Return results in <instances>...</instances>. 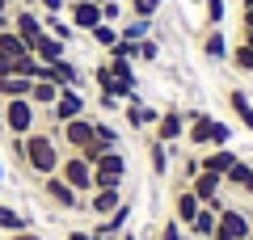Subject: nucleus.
<instances>
[{
  "label": "nucleus",
  "mask_w": 253,
  "mask_h": 240,
  "mask_svg": "<svg viewBox=\"0 0 253 240\" xmlns=\"http://www.w3.org/2000/svg\"><path fill=\"white\" fill-rule=\"evenodd\" d=\"M38 186H42V198H46V202H55L59 211H81V202H84V198L76 194V190L68 186V181H63L59 173H51V177H42Z\"/></svg>",
  "instance_id": "nucleus-8"
},
{
  "label": "nucleus",
  "mask_w": 253,
  "mask_h": 240,
  "mask_svg": "<svg viewBox=\"0 0 253 240\" xmlns=\"http://www.w3.org/2000/svg\"><path fill=\"white\" fill-rule=\"evenodd\" d=\"M97 106L106 110V114H118V110H123V101H118L114 93H97Z\"/></svg>",
  "instance_id": "nucleus-43"
},
{
  "label": "nucleus",
  "mask_w": 253,
  "mask_h": 240,
  "mask_svg": "<svg viewBox=\"0 0 253 240\" xmlns=\"http://www.w3.org/2000/svg\"><path fill=\"white\" fill-rule=\"evenodd\" d=\"M101 21L118 26V21H123V0H110V4H101Z\"/></svg>",
  "instance_id": "nucleus-42"
},
{
  "label": "nucleus",
  "mask_w": 253,
  "mask_h": 240,
  "mask_svg": "<svg viewBox=\"0 0 253 240\" xmlns=\"http://www.w3.org/2000/svg\"><path fill=\"white\" fill-rule=\"evenodd\" d=\"M0 55H9V59H17V55H30V42L17 34V30H4V34H0Z\"/></svg>",
  "instance_id": "nucleus-28"
},
{
  "label": "nucleus",
  "mask_w": 253,
  "mask_h": 240,
  "mask_svg": "<svg viewBox=\"0 0 253 240\" xmlns=\"http://www.w3.org/2000/svg\"><path fill=\"white\" fill-rule=\"evenodd\" d=\"M38 4H42L46 13H63V9H68V4H63V0H38Z\"/></svg>",
  "instance_id": "nucleus-45"
},
{
  "label": "nucleus",
  "mask_w": 253,
  "mask_h": 240,
  "mask_svg": "<svg viewBox=\"0 0 253 240\" xmlns=\"http://www.w3.org/2000/svg\"><path fill=\"white\" fill-rule=\"evenodd\" d=\"M38 118H42V110H38L30 97L0 101V122H4V131H9V135H30V131H38Z\"/></svg>",
  "instance_id": "nucleus-3"
},
{
  "label": "nucleus",
  "mask_w": 253,
  "mask_h": 240,
  "mask_svg": "<svg viewBox=\"0 0 253 240\" xmlns=\"http://www.w3.org/2000/svg\"><path fill=\"white\" fill-rule=\"evenodd\" d=\"M215 215H219V206H203L186 232H190V236H199V240H211V232H215Z\"/></svg>",
  "instance_id": "nucleus-23"
},
{
  "label": "nucleus",
  "mask_w": 253,
  "mask_h": 240,
  "mask_svg": "<svg viewBox=\"0 0 253 240\" xmlns=\"http://www.w3.org/2000/svg\"><path fill=\"white\" fill-rule=\"evenodd\" d=\"M156 240H186V228H181V223L169 215V219H165L161 228H156Z\"/></svg>",
  "instance_id": "nucleus-37"
},
{
  "label": "nucleus",
  "mask_w": 253,
  "mask_h": 240,
  "mask_svg": "<svg viewBox=\"0 0 253 240\" xmlns=\"http://www.w3.org/2000/svg\"><path fill=\"white\" fill-rule=\"evenodd\" d=\"M55 135H59L63 152H81L84 143H93V139H97V131H93V118H89V114L72 118V122H63V126H59Z\"/></svg>",
  "instance_id": "nucleus-9"
},
{
  "label": "nucleus",
  "mask_w": 253,
  "mask_h": 240,
  "mask_svg": "<svg viewBox=\"0 0 253 240\" xmlns=\"http://www.w3.org/2000/svg\"><path fill=\"white\" fill-rule=\"evenodd\" d=\"M190 190H194V198H199L203 206H219L224 202V177L219 173H199L194 181H186Z\"/></svg>",
  "instance_id": "nucleus-13"
},
{
  "label": "nucleus",
  "mask_w": 253,
  "mask_h": 240,
  "mask_svg": "<svg viewBox=\"0 0 253 240\" xmlns=\"http://www.w3.org/2000/svg\"><path fill=\"white\" fill-rule=\"evenodd\" d=\"M17 9V0H0V13H13Z\"/></svg>",
  "instance_id": "nucleus-49"
},
{
  "label": "nucleus",
  "mask_w": 253,
  "mask_h": 240,
  "mask_svg": "<svg viewBox=\"0 0 253 240\" xmlns=\"http://www.w3.org/2000/svg\"><path fill=\"white\" fill-rule=\"evenodd\" d=\"M199 211H203V202L194 198V190H190V186H181V181H177V190H173V219H177L181 228H190Z\"/></svg>",
  "instance_id": "nucleus-14"
},
{
  "label": "nucleus",
  "mask_w": 253,
  "mask_h": 240,
  "mask_svg": "<svg viewBox=\"0 0 253 240\" xmlns=\"http://www.w3.org/2000/svg\"><path fill=\"white\" fill-rule=\"evenodd\" d=\"M55 97H59V84H51V80H34V84H30V101H34L38 110H51Z\"/></svg>",
  "instance_id": "nucleus-25"
},
{
  "label": "nucleus",
  "mask_w": 253,
  "mask_h": 240,
  "mask_svg": "<svg viewBox=\"0 0 253 240\" xmlns=\"http://www.w3.org/2000/svg\"><path fill=\"white\" fill-rule=\"evenodd\" d=\"M148 34H152V21H144V17L118 21V38H126V42H144Z\"/></svg>",
  "instance_id": "nucleus-26"
},
{
  "label": "nucleus",
  "mask_w": 253,
  "mask_h": 240,
  "mask_svg": "<svg viewBox=\"0 0 253 240\" xmlns=\"http://www.w3.org/2000/svg\"><path fill=\"white\" fill-rule=\"evenodd\" d=\"M4 30H13V13H0V34Z\"/></svg>",
  "instance_id": "nucleus-47"
},
{
  "label": "nucleus",
  "mask_w": 253,
  "mask_h": 240,
  "mask_svg": "<svg viewBox=\"0 0 253 240\" xmlns=\"http://www.w3.org/2000/svg\"><path fill=\"white\" fill-rule=\"evenodd\" d=\"M123 181H126V152L110 148L93 164V190H123Z\"/></svg>",
  "instance_id": "nucleus-5"
},
{
  "label": "nucleus",
  "mask_w": 253,
  "mask_h": 240,
  "mask_svg": "<svg viewBox=\"0 0 253 240\" xmlns=\"http://www.w3.org/2000/svg\"><path fill=\"white\" fill-rule=\"evenodd\" d=\"M207 4V30H219L224 26V0H203Z\"/></svg>",
  "instance_id": "nucleus-38"
},
{
  "label": "nucleus",
  "mask_w": 253,
  "mask_h": 240,
  "mask_svg": "<svg viewBox=\"0 0 253 240\" xmlns=\"http://www.w3.org/2000/svg\"><path fill=\"white\" fill-rule=\"evenodd\" d=\"M21 169L30 173V177H51L55 169H59V160H63V143L55 139L46 126H38V131H30V135H21Z\"/></svg>",
  "instance_id": "nucleus-1"
},
{
  "label": "nucleus",
  "mask_w": 253,
  "mask_h": 240,
  "mask_svg": "<svg viewBox=\"0 0 253 240\" xmlns=\"http://www.w3.org/2000/svg\"><path fill=\"white\" fill-rule=\"evenodd\" d=\"M224 97H228V110L236 114V122H241L245 131H253V101H249V93L245 89H228Z\"/></svg>",
  "instance_id": "nucleus-20"
},
{
  "label": "nucleus",
  "mask_w": 253,
  "mask_h": 240,
  "mask_svg": "<svg viewBox=\"0 0 253 240\" xmlns=\"http://www.w3.org/2000/svg\"><path fill=\"white\" fill-rule=\"evenodd\" d=\"M241 194H249V198H253V177H249V181L241 186Z\"/></svg>",
  "instance_id": "nucleus-51"
},
{
  "label": "nucleus",
  "mask_w": 253,
  "mask_h": 240,
  "mask_svg": "<svg viewBox=\"0 0 253 240\" xmlns=\"http://www.w3.org/2000/svg\"><path fill=\"white\" fill-rule=\"evenodd\" d=\"M30 76H0V101H13V97H30Z\"/></svg>",
  "instance_id": "nucleus-24"
},
{
  "label": "nucleus",
  "mask_w": 253,
  "mask_h": 240,
  "mask_svg": "<svg viewBox=\"0 0 253 240\" xmlns=\"http://www.w3.org/2000/svg\"><path fill=\"white\" fill-rule=\"evenodd\" d=\"M123 202H126L123 190H89V194H84V202H81V211H89L93 219H110Z\"/></svg>",
  "instance_id": "nucleus-11"
},
{
  "label": "nucleus",
  "mask_w": 253,
  "mask_h": 240,
  "mask_svg": "<svg viewBox=\"0 0 253 240\" xmlns=\"http://www.w3.org/2000/svg\"><path fill=\"white\" fill-rule=\"evenodd\" d=\"M13 30H17L21 38H26V42H34L38 34H42V13H34V9H13Z\"/></svg>",
  "instance_id": "nucleus-19"
},
{
  "label": "nucleus",
  "mask_w": 253,
  "mask_h": 240,
  "mask_svg": "<svg viewBox=\"0 0 253 240\" xmlns=\"http://www.w3.org/2000/svg\"><path fill=\"white\" fill-rule=\"evenodd\" d=\"M30 55H34L38 63H55V59H63V55H68V42H59L55 34H46V30H42V34L30 42Z\"/></svg>",
  "instance_id": "nucleus-16"
},
{
  "label": "nucleus",
  "mask_w": 253,
  "mask_h": 240,
  "mask_svg": "<svg viewBox=\"0 0 253 240\" xmlns=\"http://www.w3.org/2000/svg\"><path fill=\"white\" fill-rule=\"evenodd\" d=\"M89 38H93L97 46H106V51H110V46L118 42V26H110V21H101V26H93V30H89Z\"/></svg>",
  "instance_id": "nucleus-34"
},
{
  "label": "nucleus",
  "mask_w": 253,
  "mask_h": 240,
  "mask_svg": "<svg viewBox=\"0 0 253 240\" xmlns=\"http://www.w3.org/2000/svg\"><path fill=\"white\" fill-rule=\"evenodd\" d=\"M241 42H245V46H253V30H241Z\"/></svg>",
  "instance_id": "nucleus-50"
},
{
  "label": "nucleus",
  "mask_w": 253,
  "mask_h": 240,
  "mask_svg": "<svg viewBox=\"0 0 253 240\" xmlns=\"http://www.w3.org/2000/svg\"><path fill=\"white\" fill-rule=\"evenodd\" d=\"M241 9H253V0H241Z\"/></svg>",
  "instance_id": "nucleus-53"
},
{
  "label": "nucleus",
  "mask_w": 253,
  "mask_h": 240,
  "mask_svg": "<svg viewBox=\"0 0 253 240\" xmlns=\"http://www.w3.org/2000/svg\"><path fill=\"white\" fill-rule=\"evenodd\" d=\"M152 139H161V143H181L186 139V110H177V106H169V110H161L156 114V122H152Z\"/></svg>",
  "instance_id": "nucleus-7"
},
{
  "label": "nucleus",
  "mask_w": 253,
  "mask_h": 240,
  "mask_svg": "<svg viewBox=\"0 0 253 240\" xmlns=\"http://www.w3.org/2000/svg\"><path fill=\"white\" fill-rule=\"evenodd\" d=\"M203 173V164H199V156H194V152H190L186 160H181V186H186V181H194Z\"/></svg>",
  "instance_id": "nucleus-39"
},
{
  "label": "nucleus",
  "mask_w": 253,
  "mask_h": 240,
  "mask_svg": "<svg viewBox=\"0 0 253 240\" xmlns=\"http://www.w3.org/2000/svg\"><path fill=\"white\" fill-rule=\"evenodd\" d=\"M38 80H51V84H59V89H81V68H76L68 55L63 59H55V63H42V72H38Z\"/></svg>",
  "instance_id": "nucleus-12"
},
{
  "label": "nucleus",
  "mask_w": 253,
  "mask_h": 240,
  "mask_svg": "<svg viewBox=\"0 0 253 240\" xmlns=\"http://www.w3.org/2000/svg\"><path fill=\"white\" fill-rule=\"evenodd\" d=\"M211 122H215V118H211L207 110H186V143L194 152L211 148Z\"/></svg>",
  "instance_id": "nucleus-10"
},
{
  "label": "nucleus",
  "mask_w": 253,
  "mask_h": 240,
  "mask_svg": "<svg viewBox=\"0 0 253 240\" xmlns=\"http://www.w3.org/2000/svg\"><path fill=\"white\" fill-rule=\"evenodd\" d=\"M93 84H97V93H114V97H118V80H114V72H110L106 59L93 68Z\"/></svg>",
  "instance_id": "nucleus-32"
},
{
  "label": "nucleus",
  "mask_w": 253,
  "mask_h": 240,
  "mask_svg": "<svg viewBox=\"0 0 253 240\" xmlns=\"http://www.w3.org/2000/svg\"><path fill=\"white\" fill-rule=\"evenodd\" d=\"M55 173H59V177L68 181L81 198L93 190V164L81 156V152H63V160H59V169H55Z\"/></svg>",
  "instance_id": "nucleus-6"
},
{
  "label": "nucleus",
  "mask_w": 253,
  "mask_h": 240,
  "mask_svg": "<svg viewBox=\"0 0 253 240\" xmlns=\"http://www.w3.org/2000/svg\"><path fill=\"white\" fill-rule=\"evenodd\" d=\"M106 152H110V148H106V143H101V139H93V143H84V148H81V156H84V160H89V164H97V160H101V156H106Z\"/></svg>",
  "instance_id": "nucleus-41"
},
{
  "label": "nucleus",
  "mask_w": 253,
  "mask_h": 240,
  "mask_svg": "<svg viewBox=\"0 0 253 240\" xmlns=\"http://www.w3.org/2000/svg\"><path fill=\"white\" fill-rule=\"evenodd\" d=\"M21 228H30V215L17 211V206H9V202H0V232L13 236V232H21Z\"/></svg>",
  "instance_id": "nucleus-22"
},
{
  "label": "nucleus",
  "mask_w": 253,
  "mask_h": 240,
  "mask_svg": "<svg viewBox=\"0 0 253 240\" xmlns=\"http://www.w3.org/2000/svg\"><path fill=\"white\" fill-rule=\"evenodd\" d=\"M42 30H46V34H55L59 42H72V34H76L72 21H63L59 13H46V17H42Z\"/></svg>",
  "instance_id": "nucleus-30"
},
{
  "label": "nucleus",
  "mask_w": 253,
  "mask_h": 240,
  "mask_svg": "<svg viewBox=\"0 0 253 240\" xmlns=\"http://www.w3.org/2000/svg\"><path fill=\"white\" fill-rule=\"evenodd\" d=\"M228 63H232L236 72H249V76H253V46L232 42V51H228Z\"/></svg>",
  "instance_id": "nucleus-31"
},
{
  "label": "nucleus",
  "mask_w": 253,
  "mask_h": 240,
  "mask_svg": "<svg viewBox=\"0 0 253 240\" xmlns=\"http://www.w3.org/2000/svg\"><path fill=\"white\" fill-rule=\"evenodd\" d=\"M241 30H253V9H245V13H241Z\"/></svg>",
  "instance_id": "nucleus-46"
},
{
  "label": "nucleus",
  "mask_w": 253,
  "mask_h": 240,
  "mask_svg": "<svg viewBox=\"0 0 253 240\" xmlns=\"http://www.w3.org/2000/svg\"><path fill=\"white\" fill-rule=\"evenodd\" d=\"M139 59H148V63H156V59H161V42H156L152 34H148L144 42H139Z\"/></svg>",
  "instance_id": "nucleus-40"
},
{
  "label": "nucleus",
  "mask_w": 253,
  "mask_h": 240,
  "mask_svg": "<svg viewBox=\"0 0 253 240\" xmlns=\"http://www.w3.org/2000/svg\"><path fill=\"white\" fill-rule=\"evenodd\" d=\"M161 4H165V0H126L131 17H144V21H152L156 13H161Z\"/></svg>",
  "instance_id": "nucleus-33"
},
{
  "label": "nucleus",
  "mask_w": 253,
  "mask_h": 240,
  "mask_svg": "<svg viewBox=\"0 0 253 240\" xmlns=\"http://www.w3.org/2000/svg\"><path fill=\"white\" fill-rule=\"evenodd\" d=\"M236 160H241V156H236L232 148H207V152L199 156V164H203V173H219V177H224Z\"/></svg>",
  "instance_id": "nucleus-18"
},
{
  "label": "nucleus",
  "mask_w": 253,
  "mask_h": 240,
  "mask_svg": "<svg viewBox=\"0 0 253 240\" xmlns=\"http://www.w3.org/2000/svg\"><path fill=\"white\" fill-rule=\"evenodd\" d=\"M4 240H46V236L34 232V228H21V232H13V236H4Z\"/></svg>",
  "instance_id": "nucleus-44"
},
{
  "label": "nucleus",
  "mask_w": 253,
  "mask_h": 240,
  "mask_svg": "<svg viewBox=\"0 0 253 240\" xmlns=\"http://www.w3.org/2000/svg\"><path fill=\"white\" fill-rule=\"evenodd\" d=\"M42 114H46V122H51L46 131L55 135V131H59L63 122H72V118L89 114V101H84V93H81V89H59L55 106H51V110H42ZM55 139H59V135H55Z\"/></svg>",
  "instance_id": "nucleus-4"
},
{
  "label": "nucleus",
  "mask_w": 253,
  "mask_h": 240,
  "mask_svg": "<svg viewBox=\"0 0 253 240\" xmlns=\"http://www.w3.org/2000/svg\"><path fill=\"white\" fill-rule=\"evenodd\" d=\"M211 240H253V215H249V206L219 202V215H215V232H211Z\"/></svg>",
  "instance_id": "nucleus-2"
},
{
  "label": "nucleus",
  "mask_w": 253,
  "mask_h": 240,
  "mask_svg": "<svg viewBox=\"0 0 253 240\" xmlns=\"http://www.w3.org/2000/svg\"><path fill=\"white\" fill-rule=\"evenodd\" d=\"M148 164H152V173H156V177H165V173H169V143L148 139Z\"/></svg>",
  "instance_id": "nucleus-27"
},
{
  "label": "nucleus",
  "mask_w": 253,
  "mask_h": 240,
  "mask_svg": "<svg viewBox=\"0 0 253 240\" xmlns=\"http://www.w3.org/2000/svg\"><path fill=\"white\" fill-rule=\"evenodd\" d=\"M68 240H93V236H89V232H81V228H76V232H68Z\"/></svg>",
  "instance_id": "nucleus-48"
},
{
  "label": "nucleus",
  "mask_w": 253,
  "mask_h": 240,
  "mask_svg": "<svg viewBox=\"0 0 253 240\" xmlns=\"http://www.w3.org/2000/svg\"><path fill=\"white\" fill-rule=\"evenodd\" d=\"M68 21H72V30L89 34L93 26H101V4H93V0H72V4H68Z\"/></svg>",
  "instance_id": "nucleus-15"
},
{
  "label": "nucleus",
  "mask_w": 253,
  "mask_h": 240,
  "mask_svg": "<svg viewBox=\"0 0 253 240\" xmlns=\"http://www.w3.org/2000/svg\"><path fill=\"white\" fill-rule=\"evenodd\" d=\"M17 4H21V9H34V4H38V0H17Z\"/></svg>",
  "instance_id": "nucleus-52"
},
{
  "label": "nucleus",
  "mask_w": 253,
  "mask_h": 240,
  "mask_svg": "<svg viewBox=\"0 0 253 240\" xmlns=\"http://www.w3.org/2000/svg\"><path fill=\"white\" fill-rule=\"evenodd\" d=\"M228 51H232V42L224 38V26L203 34V55H207V59H215V63H219V59H228Z\"/></svg>",
  "instance_id": "nucleus-21"
},
{
  "label": "nucleus",
  "mask_w": 253,
  "mask_h": 240,
  "mask_svg": "<svg viewBox=\"0 0 253 240\" xmlns=\"http://www.w3.org/2000/svg\"><path fill=\"white\" fill-rule=\"evenodd\" d=\"M118 114H123V122L131 126V131H148V126L156 122V114H161V110L144 106V101H123V110H118Z\"/></svg>",
  "instance_id": "nucleus-17"
},
{
  "label": "nucleus",
  "mask_w": 253,
  "mask_h": 240,
  "mask_svg": "<svg viewBox=\"0 0 253 240\" xmlns=\"http://www.w3.org/2000/svg\"><path fill=\"white\" fill-rule=\"evenodd\" d=\"M249 177H253V160H236L232 169L224 173V190H241Z\"/></svg>",
  "instance_id": "nucleus-29"
},
{
  "label": "nucleus",
  "mask_w": 253,
  "mask_h": 240,
  "mask_svg": "<svg viewBox=\"0 0 253 240\" xmlns=\"http://www.w3.org/2000/svg\"><path fill=\"white\" fill-rule=\"evenodd\" d=\"M93 4H110V0H93Z\"/></svg>",
  "instance_id": "nucleus-55"
},
{
  "label": "nucleus",
  "mask_w": 253,
  "mask_h": 240,
  "mask_svg": "<svg viewBox=\"0 0 253 240\" xmlns=\"http://www.w3.org/2000/svg\"><path fill=\"white\" fill-rule=\"evenodd\" d=\"M0 186H4V164H0Z\"/></svg>",
  "instance_id": "nucleus-54"
},
{
  "label": "nucleus",
  "mask_w": 253,
  "mask_h": 240,
  "mask_svg": "<svg viewBox=\"0 0 253 240\" xmlns=\"http://www.w3.org/2000/svg\"><path fill=\"white\" fill-rule=\"evenodd\" d=\"M93 131H97V139L106 143V148H123V135L114 131L110 122H101V118H93Z\"/></svg>",
  "instance_id": "nucleus-35"
},
{
  "label": "nucleus",
  "mask_w": 253,
  "mask_h": 240,
  "mask_svg": "<svg viewBox=\"0 0 253 240\" xmlns=\"http://www.w3.org/2000/svg\"><path fill=\"white\" fill-rule=\"evenodd\" d=\"M211 148H232V126L228 122H211Z\"/></svg>",
  "instance_id": "nucleus-36"
}]
</instances>
